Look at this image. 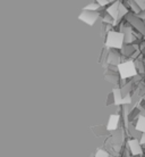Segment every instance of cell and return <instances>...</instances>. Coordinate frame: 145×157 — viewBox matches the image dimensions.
Wrapping results in <instances>:
<instances>
[{
    "label": "cell",
    "instance_id": "obj_1",
    "mask_svg": "<svg viewBox=\"0 0 145 157\" xmlns=\"http://www.w3.org/2000/svg\"><path fill=\"white\" fill-rule=\"evenodd\" d=\"M118 70H119V73H120L122 78H133V76L137 75V68H136L135 63H133V62H126V63L120 64Z\"/></svg>",
    "mask_w": 145,
    "mask_h": 157
},
{
    "label": "cell",
    "instance_id": "obj_2",
    "mask_svg": "<svg viewBox=\"0 0 145 157\" xmlns=\"http://www.w3.org/2000/svg\"><path fill=\"white\" fill-rule=\"evenodd\" d=\"M124 40H125L124 34L117 33V32H112V33H110L109 38H108L107 44L114 48H121L122 43H124Z\"/></svg>",
    "mask_w": 145,
    "mask_h": 157
},
{
    "label": "cell",
    "instance_id": "obj_3",
    "mask_svg": "<svg viewBox=\"0 0 145 157\" xmlns=\"http://www.w3.org/2000/svg\"><path fill=\"white\" fill-rule=\"evenodd\" d=\"M128 146H129V149L132 151L134 156H136V155H140L142 154V146H141V141L136 139V138H133V139H130L129 142H128Z\"/></svg>",
    "mask_w": 145,
    "mask_h": 157
},
{
    "label": "cell",
    "instance_id": "obj_4",
    "mask_svg": "<svg viewBox=\"0 0 145 157\" xmlns=\"http://www.w3.org/2000/svg\"><path fill=\"white\" fill-rule=\"evenodd\" d=\"M118 122H119V115L112 114L109 118V122H108V126H107V129L109 130V131H114L118 126Z\"/></svg>",
    "mask_w": 145,
    "mask_h": 157
},
{
    "label": "cell",
    "instance_id": "obj_5",
    "mask_svg": "<svg viewBox=\"0 0 145 157\" xmlns=\"http://www.w3.org/2000/svg\"><path fill=\"white\" fill-rule=\"evenodd\" d=\"M136 131L141 132V133H145V115L140 116L136 122Z\"/></svg>",
    "mask_w": 145,
    "mask_h": 157
},
{
    "label": "cell",
    "instance_id": "obj_6",
    "mask_svg": "<svg viewBox=\"0 0 145 157\" xmlns=\"http://www.w3.org/2000/svg\"><path fill=\"white\" fill-rule=\"evenodd\" d=\"M95 157H109V155H108V153L104 151V150L99 149L98 151H96V154H95Z\"/></svg>",
    "mask_w": 145,
    "mask_h": 157
},
{
    "label": "cell",
    "instance_id": "obj_7",
    "mask_svg": "<svg viewBox=\"0 0 145 157\" xmlns=\"http://www.w3.org/2000/svg\"><path fill=\"white\" fill-rule=\"evenodd\" d=\"M142 144H145V133H143V140H142Z\"/></svg>",
    "mask_w": 145,
    "mask_h": 157
}]
</instances>
